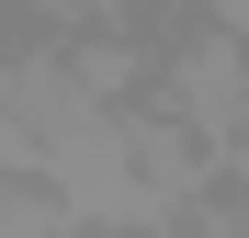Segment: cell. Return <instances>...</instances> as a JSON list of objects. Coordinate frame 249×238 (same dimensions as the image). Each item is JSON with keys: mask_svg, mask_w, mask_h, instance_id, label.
Masks as SVG:
<instances>
[{"mask_svg": "<svg viewBox=\"0 0 249 238\" xmlns=\"http://www.w3.org/2000/svg\"><path fill=\"white\" fill-rule=\"evenodd\" d=\"M124 113H136V102H124ZM124 113H79V125H57L46 159H34V182L68 204L79 238H159V227H181V216L147 193V170H136V125H124Z\"/></svg>", "mask_w": 249, "mask_h": 238, "instance_id": "6da1fadb", "label": "cell"}, {"mask_svg": "<svg viewBox=\"0 0 249 238\" xmlns=\"http://www.w3.org/2000/svg\"><path fill=\"white\" fill-rule=\"evenodd\" d=\"M147 91H159L147 113H170L204 159H238V147H249V46H238L227 23L181 34V46L147 68Z\"/></svg>", "mask_w": 249, "mask_h": 238, "instance_id": "7a4b0ae2", "label": "cell"}, {"mask_svg": "<svg viewBox=\"0 0 249 238\" xmlns=\"http://www.w3.org/2000/svg\"><path fill=\"white\" fill-rule=\"evenodd\" d=\"M68 12H91V23H124V12H136V0H68Z\"/></svg>", "mask_w": 249, "mask_h": 238, "instance_id": "3957f363", "label": "cell"}, {"mask_svg": "<svg viewBox=\"0 0 249 238\" xmlns=\"http://www.w3.org/2000/svg\"><path fill=\"white\" fill-rule=\"evenodd\" d=\"M227 216H238V227H249V182H238V193H227Z\"/></svg>", "mask_w": 249, "mask_h": 238, "instance_id": "277c9868", "label": "cell"}, {"mask_svg": "<svg viewBox=\"0 0 249 238\" xmlns=\"http://www.w3.org/2000/svg\"><path fill=\"white\" fill-rule=\"evenodd\" d=\"M34 12H68V0H34Z\"/></svg>", "mask_w": 249, "mask_h": 238, "instance_id": "5b68a950", "label": "cell"}]
</instances>
